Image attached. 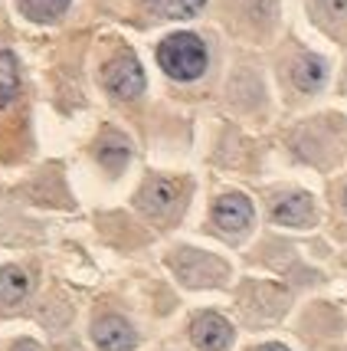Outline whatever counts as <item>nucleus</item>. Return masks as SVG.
Here are the masks:
<instances>
[{"mask_svg": "<svg viewBox=\"0 0 347 351\" xmlns=\"http://www.w3.org/2000/svg\"><path fill=\"white\" fill-rule=\"evenodd\" d=\"M16 89H20V76H16V62L14 56L0 46V108L10 106L16 99Z\"/></svg>", "mask_w": 347, "mask_h": 351, "instance_id": "obj_10", "label": "nucleus"}, {"mask_svg": "<svg viewBox=\"0 0 347 351\" xmlns=\"http://www.w3.org/2000/svg\"><path fill=\"white\" fill-rule=\"evenodd\" d=\"M16 7L30 20H56L60 14H66L69 0H16Z\"/></svg>", "mask_w": 347, "mask_h": 351, "instance_id": "obj_12", "label": "nucleus"}, {"mask_svg": "<svg viewBox=\"0 0 347 351\" xmlns=\"http://www.w3.org/2000/svg\"><path fill=\"white\" fill-rule=\"evenodd\" d=\"M272 217L285 227H308L311 217H315V207H311V197L308 194H288V197L275 200L272 207Z\"/></svg>", "mask_w": 347, "mask_h": 351, "instance_id": "obj_6", "label": "nucleus"}, {"mask_svg": "<svg viewBox=\"0 0 347 351\" xmlns=\"http://www.w3.org/2000/svg\"><path fill=\"white\" fill-rule=\"evenodd\" d=\"M190 338H194L196 348H203V351H227L229 341H233V328H229V322L223 315L203 312L190 325Z\"/></svg>", "mask_w": 347, "mask_h": 351, "instance_id": "obj_3", "label": "nucleus"}, {"mask_svg": "<svg viewBox=\"0 0 347 351\" xmlns=\"http://www.w3.org/2000/svg\"><path fill=\"white\" fill-rule=\"evenodd\" d=\"M102 82L105 89L115 95V99H138L144 92V73H141V62L135 56H118L105 66L102 73Z\"/></svg>", "mask_w": 347, "mask_h": 351, "instance_id": "obj_2", "label": "nucleus"}, {"mask_svg": "<svg viewBox=\"0 0 347 351\" xmlns=\"http://www.w3.org/2000/svg\"><path fill=\"white\" fill-rule=\"evenodd\" d=\"M128 141L118 135H108L102 145H99V161L105 165L108 171H121L125 168V161H128Z\"/></svg>", "mask_w": 347, "mask_h": 351, "instance_id": "obj_11", "label": "nucleus"}, {"mask_svg": "<svg viewBox=\"0 0 347 351\" xmlns=\"http://www.w3.org/2000/svg\"><path fill=\"white\" fill-rule=\"evenodd\" d=\"M148 3L164 16H190L203 7V0H148Z\"/></svg>", "mask_w": 347, "mask_h": 351, "instance_id": "obj_13", "label": "nucleus"}, {"mask_svg": "<svg viewBox=\"0 0 347 351\" xmlns=\"http://www.w3.org/2000/svg\"><path fill=\"white\" fill-rule=\"evenodd\" d=\"M157 62L170 79L190 82V79L203 76V69H207V46L200 43V36H194V33H174L161 43Z\"/></svg>", "mask_w": 347, "mask_h": 351, "instance_id": "obj_1", "label": "nucleus"}, {"mask_svg": "<svg viewBox=\"0 0 347 351\" xmlns=\"http://www.w3.org/2000/svg\"><path fill=\"white\" fill-rule=\"evenodd\" d=\"M259 351H288V348H282V345H262Z\"/></svg>", "mask_w": 347, "mask_h": 351, "instance_id": "obj_15", "label": "nucleus"}, {"mask_svg": "<svg viewBox=\"0 0 347 351\" xmlns=\"http://www.w3.org/2000/svg\"><path fill=\"white\" fill-rule=\"evenodd\" d=\"M14 351H40V345H36V341H20Z\"/></svg>", "mask_w": 347, "mask_h": 351, "instance_id": "obj_14", "label": "nucleus"}, {"mask_svg": "<svg viewBox=\"0 0 347 351\" xmlns=\"http://www.w3.org/2000/svg\"><path fill=\"white\" fill-rule=\"evenodd\" d=\"M344 210H347V191H344Z\"/></svg>", "mask_w": 347, "mask_h": 351, "instance_id": "obj_16", "label": "nucleus"}, {"mask_svg": "<svg viewBox=\"0 0 347 351\" xmlns=\"http://www.w3.org/2000/svg\"><path fill=\"white\" fill-rule=\"evenodd\" d=\"M213 220L216 227H223L227 233H240L253 223V204L242 194H227L213 204Z\"/></svg>", "mask_w": 347, "mask_h": 351, "instance_id": "obj_5", "label": "nucleus"}, {"mask_svg": "<svg viewBox=\"0 0 347 351\" xmlns=\"http://www.w3.org/2000/svg\"><path fill=\"white\" fill-rule=\"evenodd\" d=\"M92 338H95V345L102 351H128L138 345L135 328L121 319V315H105V319H99L95 328H92Z\"/></svg>", "mask_w": 347, "mask_h": 351, "instance_id": "obj_4", "label": "nucleus"}, {"mask_svg": "<svg viewBox=\"0 0 347 351\" xmlns=\"http://www.w3.org/2000/svg\"><path fill=\"white\" fill-rule=\"evenodd\" d=\"M292 82L302 92L321 89V82H324V62L318 60V56H302V60L292 66Z\"/></svg>", "mask_w": 347, "mask_h": 351, "instance_id": "obj_9", "label": "nucleus"}, {"mask_svg": "<svg viewBox=\"0 0 347 351\" xmlns=\"http://www.w3.org/2000/svg\"><path fill=\"white\" fill-rule=\"evenodd\" d=\"M177 184L174 181H151L148 187H144V194H141V207L148 210V214H167L174 204H177Z\"/></svg>", "mask_w": 347, "mask_h": 351, "instance_id": "obj_8", "label": "nucleus"}, {"mask_svg": "<svg viewBox=\"0 0 347 351\" xmlns=\"http://www.w3.org/2000/svg\"><path fill=\"white\" fill-rule=\"evenodd\" d=\"M30 292V276L16 266H3L0 269V308H14L27 299Z\"/></svg>", "mask_w": 347, "mask_h": 351, "instance_id": "obj_7", "label": "nucleus"}]
</instances>
